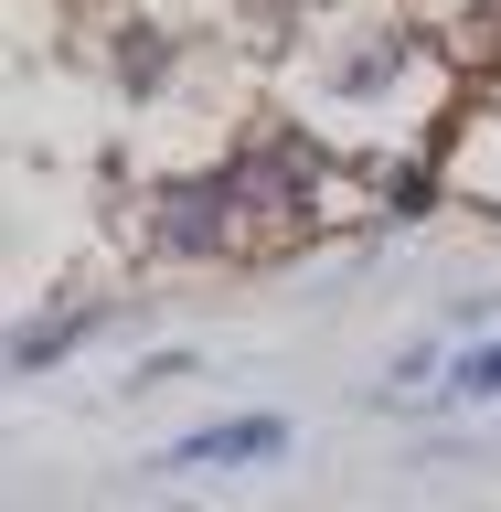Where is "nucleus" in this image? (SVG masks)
<instances>
[{"label": "nucleus", "instance_id": "1", "mask_svg": "<svg viewBox=\"0 0 501 512\" xmlns=\"http://www.w3.org/2000/svg\"><path fill=\"white\" fill-rule=\"evenodd\" d=\"M267 448H278V427L256 416V427H214V438H192L182 459H267Z\"/></svg>", "mask_w": 501, "mask_h": 512}, {"label": "nucleus", "instance_id": "2", "mask_svg": "<svg viewBox=\"0 0 501 512\" xmlns=\"http://www.w3.org/2000/svg\"><path fill=\"white\" fill-rule=\"evenodd\" d=\"M459 395H501V342H491V352H470V363H459Z\"/></svg>", "mask_w": 501, "mask_h": 512}]
</instances>
